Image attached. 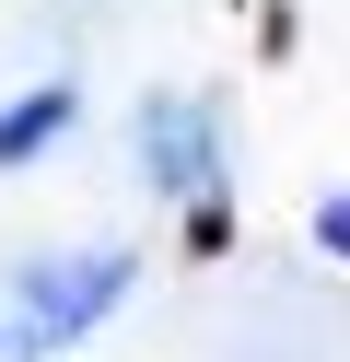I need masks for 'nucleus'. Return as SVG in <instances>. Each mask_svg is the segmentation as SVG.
<instances>
[{"mask_svg":"<svg viewBox=\"0 0 350 362\" xmlns=\"http://www.w3.org/2000/svg\"><path fill=\"white\" fill-rule=\"evenodd\" d=\"M70 117H82V94H70V82H35L23 105H0V164H35Z\"/></svg>","mask_w":350,"mask_h":362,"instance_id":"7ed1b4c3","label":"nucleus"},{"mask_svg":"<svg viewBox=\"0 0 350 362\" xmlns=\"http://www.w3.org/2000/svg\"><path fill=\"white\" fill-rule=\"evenodd\" d=\"M233 245V199L210 187V199H187V257H222Z\"/></svg>","mask_w":350,"mask_h":362,"instance_id":"20e7f679","label":"nucleus"},{"mask_svg":"<svg viewBox=\"0 0 350 362\" xmlns=\"http://www.w3.org/2000/svg\"><path fill=\"white\" fill-rule=\"evenodd\" d=\"M140 164H152V187L210 199V187H222V117H210L199 94H152V105H140Z\"/></svg>","mask_w":350,"mask_h":362,"instance_id":"f03ea898","label":"nucleus"},{"mask_svg":"<svg viewBox=\"0 0 350 362\" xmlns=\"http://www.w3.org/2000/svg\"><path fill=\"white\" fill-rule=\"evenodd\" d=\"M315 245H327V257H350V187H339V199H315Z\"/></svg>","mask_w":350,"mask_h":362,"instance_id":"39448f33","label":"nucleus"},{"mask_svg":"<svg viewBox=\"0 0 350 362\" xmlns=\"http://www.w3.org/2000/svg\"><path fill=\"white\" fill-rule=\"evenodd\" d=\"M129 292V245H82V257H35L23 269V351H47V339H82L93 315Z\"/></svg>","mask_w":350,"mask_h":362,"instance_id":"f257e3e1","label":"nucleus"}]
</instances>
